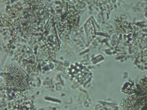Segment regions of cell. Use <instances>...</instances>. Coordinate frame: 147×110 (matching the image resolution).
I'll return each mask as SVG.
<instances>
[{
    "label": "cell",
    "instance_id": "cell-1",
    "mask_svg": "<svg viewBox=\"0 0 147 110\" xmlns=\"http://www.w3.org/2000/svg\"><path fill=\"white\" fill-rule=\"evenodd\" d=\"M1 76L4 85L9 89L24 93L30 89L29 75L19 66L8 65L3 67L1 68Z\"/></svg>",
    "mask_w": 147,
    "mask_h": 110
}]
</instances>
